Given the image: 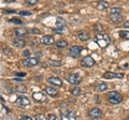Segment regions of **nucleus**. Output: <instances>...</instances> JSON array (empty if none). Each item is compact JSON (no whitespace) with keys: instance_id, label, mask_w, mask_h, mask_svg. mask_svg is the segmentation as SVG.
Returning <instances> with one entry per match:
<instances>
[{"instance_id":"obj_14","label":"nucleus","mask_w":129,"mask_h":120,"mask_svg":"<svg viewBox=\"0 0 129 120\" xmlns=\"http://www.w3.org/2000/svg\"><path fill=\"white\" fill-rule=\"evenodd\" d=\"M13 45L15 47H17V48H23V47L26 46V41L25 40H23L22 38H16L13 40Z\"/></svg>"},{"instance_id":"obj_45","label":"nucleus","mask_w":129,"mask_h":120,"mask_svg":"<svg viewBox=\"0 0 129 120\" xmlns=\"http://www.w3.org/2000/svg\"><path fill=\"white\" fill-rule=\"evenodd\" d=\"M127 120H129V116H128V117H127Z\"/></svg>"},{"instance_id":"obj_28","label":"nucleus","mask_w":129,"mask_h":120,"mask_svg":"<svg viewBox=\"0 0 129 120\" xmlns=\"http://www.w3.org/2000/svg\"><path fill=\"white\" fill-rule=\"evenodd\" d=\"M2 51H3V54H6V55H12V50L10 47H8V46H2Z\"/></svg>"},{"instance_id":"obj_39","label":"nucleus","mask_w":129,"mask_h":120,"mask_svg":"<svg viewBox=\"0 0 129 120\" xmlns=\"http://www.w3.org/2000/svg\"><path fill=\"white\" fill-rule=\"evenodd\" d=\"M15 76H19V77H24V76H26V73H15Z\"/></svg>"},{"instance_id":"obj_3","label":"nucleus","mask_w":129,"mask_h":120,"mask_svg":"<svg viewBox=\"0 0 129 120\" xmlns=\"http://www.w3.org/2000/svg\"><path fill=\"white\" fill-rule=\"evenodd\" d=\"M95 65H96L95 59L92 57H90V56H86V57H84L82 60H81V66L83 68H90Z\"/></svg>"},{"instance_id":"obj_43","label":"nucleus","mask_w":129,"mask_h":120,"mask_svg":"<svg viewBox=\"0 0 129 120\" xmlns=\"http://www.w3.org/2000/svg\"><path fill=\"white\" fill-rule=\"evenodd\" d=\"M15 0H5V2H7V3H11V2H14Z\"/></svg>"},{"instance_id":"obj_27","label":"nucleus","mask_w":129,"mask_h":120,"mask_svg":"<svg viewBox=\"0 0 129 120\" xmlns=\"http://www.w3.org/2000/svg\"><path fill=\"white\" fill-rule=\"evenodd\" d=\"M54 32L57 33V34H63L64 28H62V27H56L55 29H54Z\"/></svg>"},{"instance_id":"obj_22","label":"nucleus","mask_w":129,"mask_h":120,"mask_svg":"<svg viewBox=\"0 0 129 120\" xmlns=\"http://www.w3.org/2000/svg\"><path fill=\"white\" fill-rule=\"evenodd\" d=\"M56 46L59 47V48H66V47H68V42L64 41V40H59V41L56 42Z\"/></svg>"},{"instance_id":"obj_40","label":"nucleus","mask_w":129,"mask_h":120,"mask_svg":"<svg viewBox=\"0 0 129 120\" xmlns=\"http://www.w3.org/2000/svg\"><path fill=\"white\" fill-rule=\"evenodd\" d=\"M5 13H16L15 10H5Z\"/></svg>"},{"instance_id":"obj_5","label":"nucleus","mask_w":129,"mask_h":120,"mask_svg":"<svg viewBox=\"0 0 129 120\" xmlns=\"http://www.w3.org/2000/svg\"><path fill=\"white\" fill-rule=\"evenodd\" d=\"M60 118L63 120H76L78 119V116H76L75 113H73L71 110H64V111H61Z\"/></svg>"},{"instance_id":"obj_10","label":"nucleus","mask_w":129,"mask_h":120,"mask_svg":"<svg viewBox=\"0 0 129 120\" xmlns=\"http://www.w3.org/2000/svg\"><path fill=\"white\" fill-rule=\"evenodd\" d=\"M28 32H29V30L26 29V28H24V27L15 28V29H14V34L17 38H24V37H26V35L28 34Z\"/></svg>"},{"instance_id":"obj_19","label":"nucleus","mask_w":129,"mask_h":120,"mask_svg":"<svg viewBox=\"0 0 129 120\" xmlns=\"http://www.w3.org/2000/svg\"><path fill=\"white\" fill-rule=\"evenodd\" d=\"M78 39L80 41H87V40H89V34H88L86 31H80L78 33Z\"/></svg>"},{"instance_id":"obj_37","label":"nucleus","mask_w":129,"mask_h":120,"mask_svg":"<svg viewBox=\"0 0 129 120\" xmlns=\"http://www.w3.org/2000/svg\"><path fill=\"white\" fill-rule=\"evenodd\" d=\"M23 56H24V57H29V56H30V50H25L23 53Z\"/></svg>"},{"instance_id":"obj_2","label":"nucleus","mask_w":129,"mask_h":120,"mask_svg":"<svg viewBox=\"0 0 129 120\" xmlns=\"http://www.w3.org/2000/svg\"><path fill=\"white\" fill-rule=\"evenodd\" d=\"M108 100L111 104H119L123 102V95L117 91H112L108 95Z\"/></svg>"},{"instance_id":"obj_15","label":"nucleus","mask_w":129,"mask_h":120,"mask_svg":"<svg viewBox=\"0 0 129 120\" xmlns=\"http://www.w3.org/2000/svg\"><path fill=\"white\" fill-rule=\"evenodd\" d=\"M32 99L35 101H37L38 103H42L45 101V95L42 92H35V93H32Z\"/></svg>"},{"instance_id":"obj_18","label":"nucleus","mask_w":129,"mask_h":120,"mask_svg":"<svg viewBox=\"0 0 129 120\" xmlns=\"http://www.w3.org/2000/svg\"><path fill=\"white\" fill-rule=\"evenodd\" d=\"M45 92L47 93V95L53 97V98H56L58 95V90L53 87H45Z\"/></svg>"},{"instance_id":"obj_1","label":"nucleus","mask_w":129,"mask_h":120,"mask_svg":"<svg viewBox=\"0 0 129 120\" xmlns=\"http://www.w3.org/2000/svg\"><path fill=\"white\" fill-rule=\"evenodd\" d=\"M94 41L98 44L101 48H104V47H107L109 44L111 43V38H110V35H108L106 33H98L95 37Z\"/></svg>"},{"instance_id":"obj_35","label":"nucleus","mask_w":129,"mask_h":120,"mask_svg":"<svg viewBox=\"0 0 129 120\" xmlns=\"http://www.w3.org/2000/svg\"><path fill=\"white\" fill-rule=\"evenodd\" d=\"M16 91H18V92H25L26 91V88L24 87V86H19L16 88Z\"/></svg>"},{"instance_id":"obj_8","label":"nucleus","mask_w":129,"mask_h":120,"mask_svg":"<svg viewBox=\"0 0 129 120\" xmlns=\"http://www.w3.org/2000/svg\"><path fill=\"white\" fill-rule=\"evenodd\" d=\"M67 79L72 85H79V84L82 82V77H81L79 74H70L69 76L67 77Z\"/></svg>"},{"instance_id":"obj_24","label":"nucleus","mask_w":129,"mask_h":120,"mask_svg":"<svg viewBox=\"0 0 129 120\" xmlns=\"http://www.w3.org/2000/svg\"><path fill=\"white\" fill-rule=\"evenodd\" d=\"M48 65H50L51 67H53V68H56V67H60V66H61L62 65V62L61 61H58V60H57V61H55V60H48Z\"/></svg>"},{"instance_id":"obj_36","label":"nucleus","mask_w":129,"mask_h":120,"mask_svg":"<svg viewBox=\"0 0 129 120\" xmlns=\"http://www.w3.org/2000/svg\"><path fill=\"white\" fill-rule=\"evenodd\" d=\"M47 119H50V120H56V119H57V117H56V115H54V114H50V115H47Z\"/></svg>"},{"instance_id":"obj_26","label":"nucleus","mask_w":129,"mask_h":120,"mask_svg":"<svg viewBox=\"0 0 129 120\" xmlns=\"http://www.w3.org/2000/svg\"><path fill=\"white\" fill-rule=\"evenodd\" d=\"M71 94H72V95H74V97H79V95L81 94V89H80L79 87L73 88V89L71 90Z\"/></svg>"},{"instance_id":"obj_38","label":"nucleus","mask_w":129,"mask_h":120,"mask_svg":"<svg viewBox=\"0 0 129 120\" xmlns=\"http://www.w3.org/2000/svg\"><path fill=\"white\" fill-rule=\"evenodd\" d=\"M21 119H24V120H31L32 118L30 117V116H22Z\"/></svg>"},{"instance_id":"obj_44","label":"nucleus","mask_w":129,"mask_h":120,"mask_svg":"<svg viewBox=\"0 0 129 120\" xmlns=\"http://www.w3.org/2000/svg\"><path fill=\"white\" fill-rule=\"evenodd\" d=\"M75 1H82V0H75Z\"/></svg>"},{"instance_id":"obj_13","label":"nucleus","mask_w":129,"mask_h":120,"mask_svg":"<svg viewBox=\"0 0 129 120\" xmlns=\"http://www.w3.org/2000/svg\"><path fill=\"white\" fill-rule=\"evenodd\" d=\"M110 19L112 23L114 24H119L123 22V16L120 13H111L110 15Z\"/></svg>"},{"instance_id":"obj_31","label":"nucleus","mask_w":129,"mask_h":120,"mask_svg":"<svg viewBox=\"0 0 129 120\" xmlns=\"http://www.w3.org/2000/svg\"><path fill=\"white\" fill-rule=\"evenodd\" d=\"M111 13H122V9L118 8V7L111 8Z\"/></svg>"},{"instance_id":"obj_25","label":"nucleus","mask_w":129,"mask_h":120,"mask_svg":"<svg viewBox=\"0 0 129 120\" xmlns=\"http://www.w3.org/2000/svg\"><path fill=\"white\" fill-rule=\"evenodd\" d=\"M119 37L122 39H125V40H129V31H125V30H120L119 32Z\"/></svg>"},{"instance_id":"obj_34","label":"nucleus","mask_w":129,"mask_h":120,"mask_svg":"<svg viewBox=\"0 0 129 120\" xmlns=\"http://www.w3.org/2000/svg\"><path fill=\"white\" fill-rule=\"evenodd\" d=\"M30 33H34V34H40L41 32H40V30L37 29V28H32V29H30Z\"/></svg>"},{"instance_id":"obj_12","label":"nucleus","mask_w":129,"mask_h":120,"mask_svg":"<svg viewBox=\"0 0 129 120\" xmlns=\"http://www.w3.org/2000/svg\"><path fill=\"white\" fill-rule=\"evenodd\" d=\"M104 78L107 79H112V78H123L124 75L122 73H114V72H106L103 75Z\"/></svg>"},{"instance_id":"obj_23","label":"nucleus","mask_w":129,"mask_h":120,"mask_svg":"<svg viewBox=\"0 0 129 120\" xmlns=\"http://www.w3.org/2000/svg\"><path fill=\"white\" fill-rule=\"evenodd\" d=\"M94 31L95 32L98 34V33H102L103 32V27H102V25L101 24H96V25L94 26Z\"/></svg>"},{"instance_id":"obj_41","label":"nucleus","mask_w":129,"mask_h":120,"mask_svg":"<svg viewBox=\"0 0 129 120\" xmlns=\"http://www.w3.org/2000/svg\"><path fill=\"white\" fill-rule=\"evenodd\" d=\"M125 28H129V21H126L124 23V25H123Z\"/></svg>"},{"instance_id":"obj_33","label":"nucleus","mask_w":129,"mask_h":120,"mask_svg":"<svg viewBox=\"0 0 129 120\" xmlns=\"http://www.w3.org/2000/svg\"><path fill=\"white\" fill-rule=\"evenodd\" d=\"M19 14H21L22 16H29V15H31V12H28V11H21V12H19Z\"/></svg>"},{"instance_id":"obj_17","label":"nucleus","mask_w":129,"mask_h":120,"mask_svg":"<svg viewBox=\"0 0 129 120\" xmlns=\"http://www.w3.org/2000/svg\"><path fill=\"white\" fill-rule=\"evenodd\" d=\"M41 42H42V44H44V45L50 46V45H52V44H54L55 40H54L53 37H51V35H44V37L42 38V40H41Z\"/></svg>"},{"instance_id":"obj_21","label":"nucleus","mask_w":129,"mask_h":120,"mask_svg":"<svg viewBox=\"0 0 129 120\" xmlns=\"http://www.w3.org/2000/svg\"><path fill=\"white\" fill-rule=\"evenodd\" d=\"M67 25V22L64 21V18L62 17H57L56 18V27H62V28H66Z\"/></svg>"},{"instance_id":"obj_20","label":"nucleus","mask_w":129,"mask_h":120,"mask_svg":"<svg viewBox=\"0 0 129 120\" xmlns=\"http://www.w3.org/2000/svg\"><path fill=\"white\" fill-rule=\"evenodd\" d=\"M109 7H110L109 2H107V1H99L98 5H97V9L100 10V11H103V10H107Z\"/></svg>"},{"instance_id":"obj_11","label":"nucleus","mask_w":129,"mask_h":120,"mask_svg":"<svg viewBox=\"0 0 129 120\" xmlns=\"http://www.w3.org/2000/svg\"><path fill=\"white\" fill-rule=\"evenodd\" d=\"M47 82L51 84V85H54L56 87H61L62 86V81L60 79L59 77H56V76H51L47 78Z\"/></svg>"},{"instance_id":"obj_4","label":"nucleus","mask_w":129,"mask_h":120,"mask_svg":"<svg viewBox=\"0 0 129 120\" xmlns=\"http://www.w3.org/2000/svg\"><path fill=\"white\" fill-rule=\"evenodd\" d=\"M23 65L27 68H32V67L39 65V59L36 57H27L26 59L23 60Z\"/></svg>"},{"instance_id":"obj_16","label":"nucleus","mask_w":129,"mask_h":120,"mask_svg":"<svg viewBox=\"0 0 129 120\" xmlns=\"http://www.w3.org/2000/svg\"><path fill=\"white\" fill-rule=\"evenodd\" d=\"M109 88V85L106 83H99L97 84V85L95 86V90L97 91V92H103V91H107Z\"/></svg>"},{"instance_id":"obj_7","label":"nucleus","mask_w":129,"mask_h":120,"mask_svg":"<svg viewBox=\"0 0 129 120\" xmlns=\"http://www.w3.org/2000/svg\"><path fill=\"white\" fill-rule=\"evenodd\" d=\"M82 51H83V47L82 46L74 45L69 49V55L71 56V57H73V58H78Z\"/></svg>"},{"instance_id":"obj_32","label":"nucleus","mask_w":129,"mask_h":120,"mask_svg":"<svg viewBox=\"0 0 129 120\" xmlns=\"http://www.w3.org/2000/svg\"><path fill=\"white\" fill-rule=\"evenodd\" d=\"M35 119H41V120H45V119H47V117L45 115H43V114H37L35 116Z\"/></svg>"},{"instance_id":"obj_42","label":"nucleus","mask_w":129,"mask_h":120,"mask_svg":"<svg viewBox=\"0 0 129 120\" xmlns=\"http://www.w3.org/2000/svg\"><path fill=\"white\" fill-rule=\"evenodd\" d=\"M36 56H37V57H41L42 53H41V51H37V53H36Z\"/></svg>"},{"instance_id":"obj_30","label":"nucleus","mask_w":129,"mask_h":120,"mask_svg":"<svg viewBox=\"0 0 129 120\" xmlns=\"http://www.w3.org/2000/svg\"><path fill=\"white\" fill-rule=\"evenodd\" d=\"M39 2V0H26L27 6H36Z\"/></svg>"},{"instance_id":"obj_9","label":"nucleus","mask_w":129,"mask_h":120,"mask_svg":"<svg viewBox=\"0 0 129 120\" xmlns=\"http://www.w3.org/2000/svg\"><path fill=\"white\" fill-rule=\"evenodd\" d=\"M88 116H89L91 119H99L102 117V111L100 108H91L88 111Z\"/></svg>"},{"instance_id":"obj_29","label":"nucleus","mask_w":129,"mask_h":120,"mask_svg":"<svg viewBox=\"0 0 129 120\" xmlns=\"http://www.w3.org/2000/svg\"><path fill=\"white\" fill-rule=\"evenodd\" d=\"M10 23H13V24H17V25H23V22L21 19H17V18H11L9 19Z\"/></svg>"},{"instance_id":"obj_6","label":"nucleus","mask_w":129,"mask_h":120,"mask_svg":"<svg viewBox=\"0 0 129 120\" xmlns=\"http://www.w3.org/2000/svg\"><path fill=\"white\" fill-rule=\"evenodd\" d=\"M15 104L17 106H21V107H26V106L30 105V100L26 97H24V95H19V97L16 99Z\"/></svg>"}]
</instances>
